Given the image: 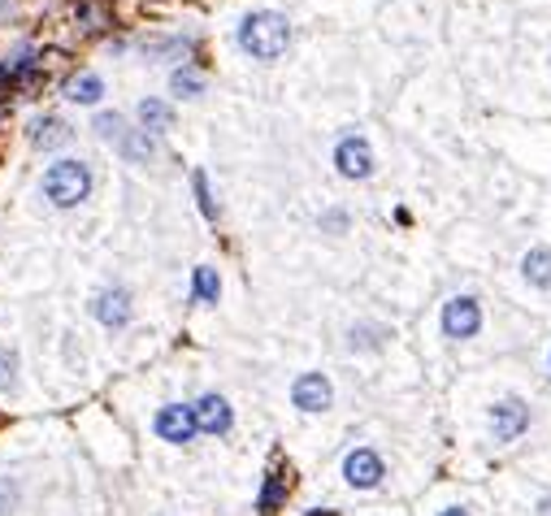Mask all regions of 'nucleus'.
<instances>
[{
	"label": "nucleus",
	"mask_w": 551,
	"mask_h": 516,
	"mask_svg": "<svg viewBox=\"0 0 551 516\" xmlns=\"http://www.w3.org/2000/svg\"><path fill=\"white\" fill-rule=\"evenodd\" d=\"M92 313H96L100 322L109 325V330H118V325L130 322V295L122 287H109L96 295V304H92Z\"/></svg>",
	"instance_id": "nucleus-10"
},
{
	"label": "nucleus",
	"mask_w": 551,
	"mask_h": 516,
	"mask_svg": "<svg viewBox=\"0 0 551 516\" xmlns=\"http://www.w3.org/2000/svg\"><path fill=\"white\" fill-rule=\"evenodd\" d=\"M292 399L300 413H325L334 404V387H330L325 373H300L292 387Z\"/></svg>",
	"instance_id": "nucleus-6"
},
{
	"label": "nucleus",
	"mask_w": 551,
	"mask_h": 516,
	"mask_svg": "<svg viewBox=\"0 0 551 516\" xmlns=\"http://www.w3.org/2000/svg\"><path fill=\"white\" fill-rule=\"evenodd\" d=\"M539 516H551V495H543V499H539Z\"/></svg>",
	"instance_id": "nucleus-24"
},
{
	"label": "nucleus",
	"mask_w": 551,
	"mask_h": 516,
	"mask_svg": "<svg viewBox=\"0 0 551 516\" xmlns=\"http://www.w3.org/2000/svg\"><path fill=\"white\" fill-rule=\"evenodd\" d=\"M525 430H530V404L525 399L508 395V399H499L490 408V434H495V443H517Z\"/></svg>",
	"instance_id": "nucleus-3"
},
{
	"label": "nucleus",
	"mask_w": 551,
	"mask_h": 516,
	"mask_svg": "<svg viewBox=\"0 0 551 516\" xmlns=\"http://www.w3.org/2000/svg\"><path fill=\"white\" fill-rule=\"evenodd\" d=\"M334 165H339L343 178H369V174H374V148H369L360 135H348V139H339V148H334Z\"/></svg>",
	"instance_id": "nucleus-7"
},
{
	"label": "nucleus",
	"mask_w": 551,
	"mask_h": 516,
	"mask_svg": "<svg viewBox=\"0 0 551 516\" xmlns=\"http://www.w3.org/2000/svg\"><path fill=\"white\" fill-rule=\"evenodd\" d=\"M195 430H200L195 425V408H187V404H169V408L157 413V434L165 443H192Z\"/></svg>",
	"instance_id": "nucleus-8"
},
{
	"label": "nucleus",
	"mask_w": 551,
	"mask_h": 516,
	"mask_svg": "<svg viewBox=\"0 0 551 516\" xmlns=\"http://www.w3.org/2000/svg\"><path fill=\"white\" fill-rule=\"evenodd\" d=\"M521 278L534 291H551V248H530L521 257Z\"/></svg>",
	"instance_id": "nucleus-11"
},
{
	"label": "nucleus",
	"mask_w": 551,
	"mask_h": 516,
	"mask_svg": "<svg viewBox=\"0 0 551 516\" xmlns=\"http://www.w3.org/2000/svg\"><path fill=\"white\" fill-rule=\"evenodd\" d=\"M287 44H292V22H287L283 13H274V9H257V13H248V18L239 22V48L252 53L257 61L283 57Z\"/></svg>",
	"instance_id": "nucleus-1"
},
{
	"label": "nucleus",
	"mask_w": 551,
	"mask_h": 516,
	"mask_svg": "<svg viewBox=\"0 0 551 516\" xmlns=\"http://www.w3.org/2000/svg\"><path fill=\"white\" fill-rule=\"evenodd\" d=\"M139 122H144V130H169L174 109H169L165 100H144V104H139Z\"/></svg>",
	"instance_id": "nucleus-15"
},
{
	"label": "nucleus",
	"mask_w": 551,
	"mask_h": 516,
	"mask_svg": "<svg viewBox=\"0 0 551 516\" xmlns=\"http://www.w3.org/2000/svg\"><path fill=\"white\" fill-rule=\"evenodd\" d=\"M118 148H122V157L127 161H148L157 148H152V139H148V130H127L122 139H118Z\"/></svg>",
	"instance_id": "nucleus-14"
},
{
	"label": "nucleus",
	"mask_w": 551,
	"mask_h": 516,
	"mask_svg": "<svg viewBox=\"0 0 551 516\" xmlns=\"http://www.w3.org/2000/svg\"><path fill=\"white\" fill-rule=\"evenodd\" d=\"M192 187H195V200H200V213L213 222V217H218V204H213V192H209V174H204V169H195V174H192Z\"/></svg>",
	"instance_id": "nucleus-19"
},
{
	"label": "nucleus",
	"mask_w": 551,
	"mask_h": 516,
	"mask_svg": "<svg viewBox=\"0 0 551 516\" xmlns=\"http://www.w3.org/2000/svg\"><path fill=\"white\" fill-rule=\"evenodd\" d=\"M482 330V304L473 295H456L443 304V334L448 339H473Z\"/></svg>",
	"instance_id": "nucleus-4"
},
{
	"label": "nucleus",
	"mask_w": 551,
	"mask_h": 516,
	"mask_svg": "<svg viewBox=\"0 0 551 516\" xmlns=\"http://www.w3.org/2000/svg\"><path fill=\"white\" fill-rule=\"evenodd\" d=\"M439 516H469L465 508H448V512H439Z\"/></svg>",
	"instance_id": "nucleus-25"
},
{
	"label": "nucleus",
	"mask_w": 551,
	"mask_h": 516,
	"mask_svg": "<svg viewBox=\"0 0 551 516\" xmlns=\"http://www.w3.org/2000/svg\"><path fill=\"white\" fill-rule=\"evenodd\" d=\"M96 130H100V139H113V143H118V139L127 135V122H122L118 113H100V118H96Z\"/></svg>",
	"instance_id": "nucleus-20"
},
{
	"label": "nucleus",
	"mask_w": 551,
	"mask_h": 516,
	"mask_svg": "<svg viewBox=\"0 0 551 516\" xmlns=\"http://www.w3.org/2000/svg\"><path fill=\"white\" fill-rule=\"evenodd\" d=\"M343 478L352 490H374V486H382L387 478V464H382V455L374 452V447H357V452H348L343 460Z\"/></svg>",
	"instance_id": "nucleus-5"
},
{
	"label": "nucleus",
	"mask_w": 551,
	"mask_h": 516,
	"mask_svg": "<svg viewBox=\"0 0 551 516\" xmlns=\"http://www.w3.org/2000/svg\"><path fill=\"white\" fill-rule=\"evenodd\" d=\"M13 373H18V356L9 352V348H0V390H9Z\"/></svg>",
	"instance_id": "nucleus-21"
},
{
	"label": "nucleus",
	"mask_w": 551,
	"mask_h": 516,
	"mask_svg": "<svg viewBox=\"0 0 551 516\" xmlns=\"http://www.w3.org/2000/svg\"><path fill=\"white\" fill-rule=\"evenodd\" d=\"M547 364H551V356H547Z\"/></svg>",
	"instance_id": "nucleus-26"
},
{
	"label": "nucleus",
	"mask_w": 551,
	"mask_h": 516,
	"mask_svg": "<svg viewBox=\"0 0 551 516\" xmlns=\"http://www.w3.org/2000/svg\"><path fill=\"white\" fill-rule=\"evenodd\" d=\"M218 295H222L218 274H213L209 265H200V269H195V299H200V304H218Z\"/></svg>",
	"instance_id": "nucleus-17"
},
{
	"label": "nucleus",
	"mask_w": 551,
	"mask_h": 516,
	"mask_svg": "<svg viewBox=\"0 0 551 516\" xmlns=\"http://www.w3.org/2000/svg\"><path fill=\"white\" fill-rule=\"evenodd\" d=\"M169 87H174L178 96H200V87H204V78L195 74L192 65H183V70H174V74H169Z\"/></svg>",
	"instance_id": "nucleus-18"
},
{
	"label": "nucleus",
	"mask_w": 551,
	"mask_h": 516,
	"mask_svg": "<svg viewBox=\"0 0 551 516\" xmlns=\"http://www.w3.org/2000/svg\"><path fill=\"white\" fill-rule=\"evenodd\" d=\"M9 92H13V70H9V65L0 61V104L9 100Z\"/></svg>",
	"instance_id": "nucleus-22"
},
{
	"label": "nucleus",
	"mask_w": 551,
	"mask_h": 516,
	"mask_svg": "<svg viewBox=\"0 0 551 516\" xmlns=\"http://www.w3.org/2000/svg\"><path fill=\"white\" fill-rule=\"evenodd\" d=\"M325 226H330V230H343V226H348V217H343V213H330V217H325Z\"/></svg>",
	"instance_id": "nucleus-23"
},
{
	"label": "nucleus",
	"mask_w": 551,
	"mask_h": 516,
	"mask_svg": "<svg viewBox=\"0 0 551 516\" xmlns=\"http://www.w3.org/2000/svg\"><path fill=\"white\" fill-rule=\"evenodd\" d=\"M31 143L35 148H62V143H70V127H65L62 118H35Z\"/></svg>",
	"instance_id": "nucleus-12"
},
{
	"label": "nucleus",
	"mask_w": 551,
	"mask_h": 516,
	"mask_svg": "<svg viewBox=\"0 0 551 516\" xmlns=\"http://www.w3.org/2000/svg\"><path fill=\"white\" fill-rule=\"evenodd\" d=\"M100 96H104L100 74H78V78H70V83H65V100H74V104H96Z\"/></svg>",
	"instance_id": "nucleus-13"
},
{
	"label": "nucleus",
	"mask_w": 551,
	"mask_h": 516,
	"mask_svg": "<svg viewBox=\"0 0 551 516\" xmlns=\"http://www.w3.org/2000/svg\"><path fill=\"white\" fill-rule=\"evenodd\" d=\"M195 425H200L204 434H226L230 425H234V413H230V404L222 395H204V399L195 404Z\"/></svg>",
	"instance_id": "nucleus-9"
},
{
	"label": "nucleus",
	"mask_w": 551,
	"mask_h": 516,
	"mask_svg": "<svg viewBox=\"0 0 551 516\" xmlns=\"http://www.w3.org/2000/svg\"><path fill=\"white\" fill-rule=\"evenodd\" d=\"M92 192V169L83 161H57L44 174V195L57 204V209H74L83 204Z\"/></svg>",
	"instance_id": "nucleus-2"
},
{
	"label": "nucleus",
	"mask_w": 551,
	"mask_h": 516,
	"mask_svg": "<svg viewBox=\"0 0 551 516\" xmlns=\"http://www.w3.org/2000/svg\"><path fill=\"white\" fill-rule=\"evenodd\" d=\"M283 499H287V478L269 473V482H265V490H260V499H257V512H260V516H274Z\"/></svg>",
	"instance_id": "nucleus-16"
}]
</instances>
